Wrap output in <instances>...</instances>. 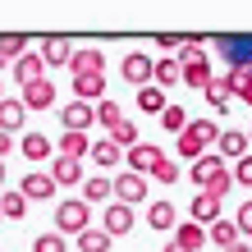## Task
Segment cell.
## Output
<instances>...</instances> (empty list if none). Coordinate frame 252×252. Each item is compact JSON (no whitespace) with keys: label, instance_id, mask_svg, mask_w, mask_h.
Masks as SVG:
<instances>
[{"label":"cell","instance_id":"ab89813d","mask_svg":"<svg viewBox=\"0 0 252 252\" xmlns=\"http://www.w3.org/2000/svg\"><path fill=\"white\" fill-rule=\"evenodd\" d=\"M234 225H239L243 243H248V239H252V202H243V206H239V216H234Z\"/></svg>","mask_w":252,"mask_h":252},{"label":"cell","instance_id":"b9f144b4","mask_svg":"<svg viewBox=\"0 0 252 252\" xmlns=\"http://www.w3.org/2000/svg\"><path fill=\"white\" fill-rule=\"evenodd\" d=\"M239 101H243V106H252V78H248V83L239 87Z\"/></svg>","mask_w":252,"mask_h":252},{"label":"cell","instance_id":"4dcf8cb0","mask_svg":"<svg viewBox=\"0 0 252 252\" xmlns=\"http://www.w3.org/2000/svg\"><path fill=\"white\" fill-rule=\"evenodd\" d=\"M202 96L211 101L216 110H225V106H229V96H234V87H229V78H211V83H206V92H202Z\"/></svg>","mask_w":252,"mask_h":252},{"label":"cell","instance_id":"f1b7e54d","mask_svg":"<svg viewBox=\"0 0 252 252\" xmlns=\"http://www.w3.org/2000/svg\"><path fill=\"white\" fill-rule=\"evenodd\" d=\"M120 156H124V152H120V147H115L110 138H101V142H92V160H96L101 170H115V165H120Z\"/></svg>","mask_w":252,"mask_h":252},{"label":"cell","instance_id":"7a4b0ae2","mask_svg":"<svg viewBox=\"0 0 252 252\" xmlns=\"http://www.w3.org/2000/svg\"><path fill=\"white\" fill-rule=\"evenodd\" d=\"M83 229H92V206L83 197H69V202L55 206V234H73L78 239Z\"/></svg>","mask_w":252,"mask_h":252},{"label":"cell","instance_id":"d590c367","mask_svg":"<svg viewBox=\"0 0 252 252\" xmlns=\"http://www.w3.org/2000/svg\"><path fill=\"white\" fill-rule=\"evenodd\" d=\"M96 124H106V128H120V124H124V110L115 106V101H96Z\"/></svg>","mask_w":252,"mask_h":252},{"label":"cell","instance_id":"603a6c76","mask_svg":"<svg viewBox=\"0 0 252 252\" xmlns=\"http://www.w3.org/2000/svg\"><path fill=\"white\" fill-rule=\"evenodd\" d=\"M28 216V197L19 188H5L0 192V220H23Z\"/></svg>","mask_w":252,"mask_h":252},{"label":"cell","instance_id":"83f0119b","mask_svg":"<svg viewBox=\"0 0 252 252\" xmlns=\"http://www.w3.org/2000/svg\"><path fill=\"white\" fill-rule=\"evenodd\" d=\"M174 243H179L184 252H197L206 243V229L202 225H174Z\"/></svg>","mask_w":252,"mask_h":252},{"label":"cell","instance_id":"e0dca14e","mask_svg":"<svg viewBox=\"0 0 252 252\" xmlns=\"http://www.w3.org/2000/svg\"><path fill=\"white\" fill-rule=\"evenodd\" d=\"M23 124H28L23 101H19V96H5V101H0V133H9V138H14V133H19Z\"/></svg>","mask_w":252,"mask_h":252},{"label":"cell","instance_id":"2e32d148","mask_svg":"<svg viewBox=\"0 0 252 252\" xmlns=\"http://www.w3.org/2000/svg\"><path fill=\"white\" fill-rule=\"evenodd\" d=\"M160 156H165L160 147H152V142H138V147L128 152V170H133V174H142V179H147V174L156 170V160H160Z\"/></svg>","mask_w":252,"mask_h":252},{"label":"cell","instance_id":"52a82bcc","mask_svg":"<svg viewBox=\"0 0 252 252\" xmlns=\"http://www.w3.org/2000/svg\"><path fill=\"white\" fill-rule=\"evenodd\" d=\"M138 220H133V206H124V202H110L106 211H101V229L110 234V239H120V234H128Z\"/></svg>","mask_w":252,"mask_h":252},{"label":"cell","instance_id":"ac0fdd59","mask_svg":"<svg viewBox=\"0 0 252 252\" xmlns=\"http://www.w3.org/2000/svg\"><path fill=\"white\" fill-rule=\"evenodd\" d=\"M174 83H184V69H179V60H174V55L156 60V64H152V87H160V92H165V87H174Z\"/></svg>","mask_w":252,"mask_h":252},{"label":"cell","instance_id":"f6af8a7d","mask_svg":"<svg viewBox=\"0 0 252 252\" xmlns=\"http://www.w3.org/2000/svg\"><path fill=\"white\" fill-rule=\"evenodd\" d=\"M165 252H184V248H179V243H165Z\"/></svg>","mask_w":252,"mask_h":252},{"label":"cell","instance_id":"3957f363","mask_svg":"<svg viewBox=\"0 0 252 252\" xmlns=\"http://www.w3.org/2000/svg\"><path fill=\"white\" fill-rule=\"evenodd\" d=\"M110 192H115V202L138 206V202H147V179H142V174H133V170H124V174H115V179H110Z\"/></svg>","mask_w":252,"mask_h":252},{"label":"cell","instance_id":"484cf974","mask_svg":"<svg viewBox=\"0 0 252 252\" xmlns=\"http://www.w3.org/2000/svg\"><path fill=\"white\" fill-rule=\"evenodd\" d=\"M73 101H106V78H73Z\"/></svg>","mask_w":252,"mask_h":252},{"label":"cell","instance_id":"7dc6e473","mask_svg":"<svg viewBox=\"0 0 252 252\" xmlns=\"http://www.w3.org/2000/svg\"><path fill=\"white\" fill-rule=\"evenodd\" d=\"M0 101H5V78H0Z\"/></svg>","mask_w":252,"mask_h":252},{"label":"cell","instance_id":"74e56055","mask_svg":"<svg viewBox=\"0 0 252 252\" xmlns=\"http://www.w3.org/2000/svg\"><path fill=\"white\" fill-rule=\"evenodd\" d=\"M229 174H234V184H239V188H252V152H248L243 160H234Z\"/></svg>","mask_w":252,"mask_h":252},{"label":"cell","instance_id":"e575fe53","mask_svg":"<svg viewBox=\"0 0 252 252\" xmlns=\"http://www.w3.org/2000/svg\"><path fill=\"white\" fill-rule=\"evenodd\" d=\"M0 55H5V60L14 64L19 55H28V37H19V32H5V37H0Z\"/></svg>","mask_w":252,"mask_h":252},{"label":"cell","instance_id":"277c9868","mask_svg":"<svg viewBox=\"0 0 252 252\" xmlns=\"http://www.w3.org/2000/svg\"><path fill=\"white\" fill-rule=\"evenodd\" d=\"M152 55H147V51H128L124 55V64H120V73H124V83H133V87H138V92H142V87H152Z\"/></svg>","mask_w":252,"mask_h":252},{"label":"cell","instance_id":"60d3db41","mask_svg":"<svg viewBox=\"0 0 252 252\" xmlns=\"http://www.w3.org/2000/svg\"><path fill=\"white\" fill-rule=\"evenodd\" d=\"M156 41H160V51H179L188 37H174V32H170V37H156Z\"/></svg>","mask_w":252,"mask_h":252},{"label":"cell","instance_id":"8fae6325","mask_svg":"<svg viewBox=\"0 0 252 252\" xmlns=\"http://www.w3.org/2000/svg\"><path fill=\"white\" fill-rule=\"evenodd\" d=\"M225 170H229V165H225V160H220L216 152H202L197 160H192V170H188V179L197 184V188H206V184L216 179V174H225Z\"/></svg>","mask_w":252,"mask_h":252},{"label":"cell","instance_id":"f35d334b","mask_svg":"<svg viewBox=\"0 0 252 252\" xmlns=\"http://www.w3.org/2000/svg\"><path fill=\"white\" fill-rule=\"evenodd\" d=\"M229 188H234V174L225 170V174H216V179H211V184H206L202 192H211V197H220V202H225V192H229Z\"/></svg>","mask_w":252,"mask_h":252},{"label":"cell","instance_id":"5b68a950","mask_svg":"<svg viewBox=\"0 0 252 252\" xmlns=\"http://www.w3.org/2000/svg\"><path fill=\"white\" fill-rule=\"evenodd\" d=\"M19 101H23V110H28V115H32V110H51V106H55V83H51V78L28 83L23 92H19Z\"/></svg>","mask_w":252,"mask_h":252},{"label":"cell","instance_id":"8992f818","mask_svg":"<svg viewBox=\"0 0 252 252\" xmlns=\"http://www.w3.org/2000/svg\"><path fill=\"white\" fill-rule=\"evenodd\" d=\"M69 73H73V78H101V73H106V55H101L96 46H87V51H73Z\"/></svg>","mask_w":252,"mask_h":252},{"label":"cell","instance_id":"1f68e13d","mask_svg":"<svg viewBox=\"0 0 252 252\" xmlns=\"http://www.w3.org/2000/svg\"><path fill=\"white\" fill-rule=\"evenodd\" d=\"M110 142L115 147H120V152H124V147H128V152H133V147H138L142 138H138V124H133V120H124L120 128H110Z\"/></svg>","mask_w":252,"mask_h":252},{"label":"cell","instance_id":"f546056e","mask_svg":"<svg viewBox=\"0 0 252 252\" xmlns=\"http://www.w3.org/2000/svg\"><path fill=\"white\" fill-rule=\"evenodd\" d=\"M156 120H160V128H165V133H174V138H179V133L188 128V110H184V106H165Z\"/></svg>","mask_w":252,"mask_h":252},{"label":"cell","instance_id":"4fadbf2b","mask_svg":"<svg viewBox=\"0 0 252 252\" xmlns=\"http://www.w3.org/2000/svg\"><path fill=\"white\" fill-rule=\"evenodd\" d=\"M19 192H23L28 202H51L55 197V179H51V174H41V170H32V174H23Z\"/></svg>","mask_w":252,"mask_h":252},{"label":"cell","instance_id":"9a60e30c","mask_svg":"<svg viewBox=\"0 0 252 252\" xmlns=\"http://www.w3.org/2000/svg\"><path fill=\"white\" fill-rule=\"evenodd\" d=\"M19 152H23V160H32V165H37V160H51L55 156V142L46 138V133H23V138H19Z\"/></svg>","mask_w":252,"mask_h":252},{"label":"cell","instance_id":"8d00e7d4","mask_svg":"<svg viewBox=\"0 0 252 252\" xmlns=\"http://www.w3.org/2000/svg\"><path fill=\"white\" fill-rule=\"evenodd\" d=\"M32 252H69V243H64V234H37L32 239Z\"/></svg>","mask_w":252,"mask_h":252},{"label":"cell","instance_id":"30bf717a","mask_svg":"<svg viewBox=\"0 0 252 252\" xmlns=\"http://www.w3.org/2000/svg\"><path fill=\"white\" fill-rule=\"evenodd\" d=\"M92 120H96V110L87 106V101H69V106L60 110L64 133H87V128H92Z\"/></svg>","mask_w":252,"mask_h":252},{"label":"cell","instance_id":"6da1fadb","mask_svg":"<svg viewBox=\"0 0 252 252\" xmlns=\"http://www.w3.org/2000/svg\"><path fill=\"white\" fill-rule=\"evenodd\" d=\"M220 142V124L216 120H188V128L179 133V142H174V152H179L184 160H197L206 147Z\"/></svg>","mask_w":252,"mask_h":252},{"label":"cell","instance_id":"d6a6232c","mask_svg":"<svg viewBox=\"0 0 252 252\" xmlns=\"http://www.w3.org/2000/svg\"><path fill=\"white\" fill-rule=\"evenodd\" d=\"M179 174H184V170H179V160H170V156H160V160H156V170H152V179L170 188V184H179Z\"/></svg>","mask_w":252,"mask_h":252},{"label":"cell","instance_id":"7402d4cb","mask_svg":"<svg viewBox=\"0 0 252 252\" xmlns=\"http://www.w3.org/2000/svg\"><path fill=\"white\" fill-rule=\"evenodd\" d=\"M55 152L69 156V160H83L92 152V138H87V133H60V147H55Z\"/></svg>","mask_w":252,"mask_h":252},{"label":"cell","instance_id":"bcb514c9","mask_svg":"<svg viewBox=\"0 0 252 252\" xmlns=\"http://www.w3.org/2000/svg\"><path fill=\"white\" fill-rule=\"evenodd\" d=\"M0 184H5V160H0Z\"/></svg>","mask_w":252,"mask_h":252},{"label":"cell","instance_id":"836d02e7","mask_svg":"<svg viewBox=\"0 0 252 252\" xmlns=\"http://www.w3.org/2000/svg\"><path fill=\"white\" fill-rule=\"evenodd\" d=\"M138 110L160 115V110H165V92H160V87H142V92H138Z\"/></svg>","mask_w":252,"mask_h":252},{"label":"cell","instance_id":"681fc988","mask_svg":"<svg viewBox=\"0 0 252 252\" xmlns=\"http://www.w3.org/2000/svg\"><path fill=\"white\" fill-rule=\"evenodd\" d=\"M248 147H252V133H248Z\"/></svg>","mask_w":252,"mask_h":252},{"label":"cell","instance_id":"ba28073f","mask_svg":"<svg viewBox=\"0 0 252 252\" xmlns=\"http://www.w3.org/2000/svg\"><path fill=\"white\" fill-rule=\"evenodd\" d=\"M46 174L55 179V188H83V179H87V174H83V160H69V156H55Z\"/></svg>","mask_w":252,"mask_h":252},{"label":"cell","instance_id":"9c48e42d","mask_svg":"<svg viewBox=\"0 0 252 252\" xmlns=\"http://www.w3.org/2000/svg\"><path fill=\"white\" fill-rule=\"evenodd\" d=\"M252 152L248 147V133L243 128H220V142H216V156L220 160H243Z\"/></svg>","mask_w":252,"mask_h":252},{"label":"cell","instance_id":"7c38bea8","mask_svg":"<svg viewBox=\"0 0 252 252\" xmlns=\"http://www.w3.org/2000/svg\"><path fill=\"white\" fill-rule=\"evenodd\" d=\"M41 64H55V69H69L73 60V46H69V37H41Z\"/></svg>","mask_w":252,"mask_h":252},{"label":"cell","instance_id":"7bdbcfd3","mask_svg":"<svg viewBox=\"0 0 252 252\" xmlns=\"http://www.w3.org/2000/svg\"><path fill=\"white\" fill-rule=\"evenodd\" d=\"M5 152H14V138H9V133H0V160H5Z\"/></svg>","mask_w":252,"mask_h":252},{"label":"cell","instance_id":"5bb4252c","mask_svg":"<svg viewBox=\"0 0 252 252\" xmlns=\"http://www.w3.org/2000/svg\"><path fill=\"white\" fill-rule=\"evenodd\" d=\"M188 216H192V225H216L220 220V197H211V192H197V197L188 202Z\"/></svg>","mask_w":252,"mask_h":252},{"label":"cell","instance_id":"4316f807","mask_svg":"<svg viewBox=\"0 0 252 252\" xmlns=\"http://www.w3.org/2000/svg\"><path fill=\"white\" fill-rule=\"evenodd\" d=\"M110 243H115V239H110L101 225H92V229L78 234V252H110Z\"/></svg>","mask_w":252,"mask_h":252},{"label":"cell","instance_id":"cb8c5ba5","mask_svg":"<svg viewBox=\"0 0 252 252\" xmlns=\"http://www.w3.org/2000/svg\"><path fill=\"white\" fill-rule=\"evenodd\" d=\"M14 73H19V83L28 87V83H37V78H46V64H41V55H19V60H14Z\"/></svg>","mask_w":252,"mask_h":252},{"label":"cell","instance_id":"d6986e66","mask_svg":"<svg viewBox=\"0 0 252 252\" xmlns=\"http://www.w3.org/2000/svg\"><path fill=\"white\" fill-rule=\"evenodd\" d=\"M147 225L160 229V234H170L174 225H179V211H174L170 202H147Z\"/></svg>","mask_w":252,"mask_h":252},{"label":"cell","instance_id":"ee69618b","mask_svg":"<svg viewBox=\"0 0 252 252\" xmlns=\"http://www.w3.org/2000/svg\"><path fill=\"white\" fill-rule=\"evenodd\" d=\"M225 252H252V248H248V243L239 239V243H234V248H225Z\"/></svg>","mask_w":252,"mask_h":252},{"label":"cell","instance_id":"44dd1931","mask_svg":"<svg viewBox=\"0 0 252 252\" xmlns=\"http://www.w3.org/2000/svg\"><path fill=\"white\" fill-rule=\"evenodd\" d=\"M179 69H184V83L192 87V92H206V83H211V60H206V55H202V60L179 64Z\"/></svg>","mask_w":252,"mask_h":252},{"label":"cell","instance_id":"ffe728a7","mask_svg":"<svg viewBox=\"0 0 252 252\" xmlns=\"http://www.w3.org/2000/svg\"><path fill=\"white\" fill-rule=\"evenodd\" d=\"M110 197H115V192H110V179H106V174L83 179V202L87 206H110Z\"/></svg>","mask_w":252,"mask_h":252},{"label":"cell","instance_id":"d4e9b609","mask_svg":"<svg viewBox=\"0 0 252 252\" xmlns=\"http://www.w3.org/2000/svg\"><path fill=\"white\" fill-rule=\"evenodd\" d=\"M206 239H211V243H220V252H225V248H234V243H239V225L220 216L216 225H206Z\"/></svg>","mask_w":252,"mask_h":252},{"label":"cell","instance_id":"c3c4849f","mask_svg":"<svg viewBox=\"0 0 252 252\" xmlns=\"http://www.w3.org/2000/svg\"><path fill=\"white\" fill-rule=\"evenodd\" d=\"M5 64H9V60H5V55H0V69H5Z\"/></svg>","mask_w":252,"mask_h":252}]
</instances>
